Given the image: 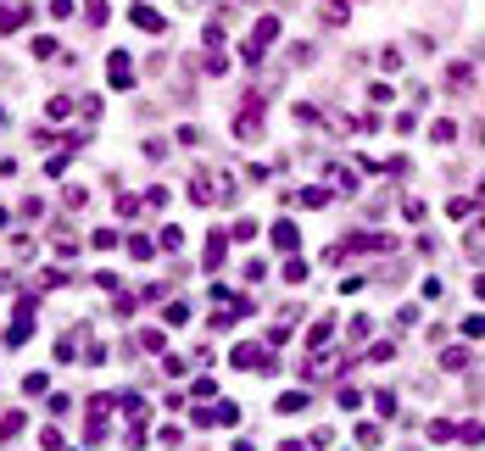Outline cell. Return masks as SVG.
<instances>
[{
  "label": "cell",
  "instance_id": "cell-6",
  "mask_svg": "<svg viewBox=\"0 0 485 451\" xmlns=\"http://www.w3.org/2000/svg\"><path fill=\"white\" fill-rule=\"evenodd\" d=\"M463 251H469V262H480V268H485V223H474V229L463 234Z\"/></svg>",
  "mask_w": 485,
  "mask_h": 451
},
{
  "label": "cell",
  "instance_id": "cell-29",
  "mask_svg": "<svg viewBox=\"0 0 485 451\" xmlns=\"http://www.w3.org/2000/svg\"><path fill=\"white\" fill-rule=\"evenodd\" d=\"M201 67H207L212 78H218V73H229V62H223V51H207V62H201Z\"/></svg>",
  "mask_w": 485,
  "mask_h": 451
},
{
  "label": "cell",
  "instance_id": "cell-35",
  "mask_svg": "<svg viewBox=\"0 0 485 451\" xmlns=\"http://www.w3.org/2000/svg\"><path fill=\"white\" fill-rule=\"evenodd\" d=\"M39 446H45V451H62V429H39Z\"/></svg>",
  "mask_w": 485,
  "mask_h": 451
},
{
  "label": "cell",
  "instance_id": "cell-21",
  "mask_svg": "<svg viewBox=\"0 0 485 451\" xmlns=\"http://www.w3.org/2000/svg\"><path fill=\"white\" fill-rule=\"evenodd\" d=\"M90 245H95V251H117V229H95Z\"/></svg>",
  "mask_w": 485,
  "mask_h": 451
},
{
  "label": "cell",
  "instance_id": "cell-22",
  "mask_svg": "<svg viewBox=\"0 0 485 451\" xmlns=\"http://www.w3.org/2000/svg\"><path fill=\"white\" fill-rule=\"evenodd\" d=\"M112 407H117V396H106V390H101V396H90V418H106Z\"/></svg>",
  "mask_w": 485,
  "mask_h": 451
},
{
  "label": "cell",
  "instance_id": "cell-28",
  "mask_svg": "<svg viewBox=\"0 0 485 451\" xmlns=\"http://www.w3.org/2000/svg\"><path fill=\"white\" fill-rule=\"evenodd\" d=\"M458 440H469V446H485V424H463V429H458Z\"/></svg>",
  "mask_w": 485,
  "mask_h": 451
},
{
  "label": "cell",
  "instance_id": "cell-31",
  "mask_svg": "<svg viewBox=\"0 0 485 451\" xmlns=\"http://www.w3.org/2000/svg\"><path fill=\"white\" fill-rule=\"evenodd\" d=\"M140 212V195H117V218H134Z\"/></svg>",
  "mask_w": 485,
  "mask_h": 451
},
{
  "label": "cell",
  "instance_id": "cell-38",
  "mask_svg": "<svg viewBox=\"0 0 485 451\" xmlns=\"http://www.w3.org/2000/svg\"><path fill=\"white\" fill-rule=\"evenodd\" d=\"M474 296H480V301H485V273H480V279H474Z\"/></svg>",
  "mask_w": 485,
  "mask_h": 451
},
{
  "label": "cell",
  "instance_id": "cell-18",
  "mask_svg": "<svg viewBox=\"0 0 485 451\" xmlns=\"http://www.w3.org/2000/svg\"><path fill=\"white\" fill-rule=\"evenodd\" d=\"M106 17H112V6H106V0H84V23H95V28H101Z\"/></svg>",
  "mask_w": 485,
  "mask_h": 451
},
{
  "label": "cell",
  "instance_id": "cell-14",
  "mask_svg": "<svg viewBox=\"0 0 485 451\" xmlns=\"http://www.w3.org/2000/svg\"><path fill=\"white\" fill-rule=\"evenodd\" d=\"M223 245H229V234H207V257H201V262H207V268H223Z\"/></svg>",
  "mask_w": 485,
  "mask_h": 451
},
{
  "label": "cell",
  "instance_id": "cell-25",
  "mask_svg": "<svg viewBox=\"0 0 485 451\" xmlns=\"http://www.w3.org/2000/svg\"><path fill=\"white\" fill-rule=\"evenodd\" d=\"M430 440H435V446H440V440H458V429H452L447 418H435V424H430Z\"/></svg>",
  "mask_w": 485,
  "mask_h": 451
},
{
  "label": "cell",
  "instance_id": "cell-5",
  "mask_svg": "<svg viewBox=\"0 0 485 451\" xmlns=\"http://www.w3.org/2000/svg\"><path fill=\"white\" fill-rule=\"evenodd\" d=\"M229 362H234V368H273V357H268V351H257V346H234V351H229Z\"/></svg>",
  "mask_w": 485,
  "mask_h": 451
},
{
  "label": "cell",
  "instance_id": "cell-12",
  "mask_svg": "<svg viewBox=\"0 0 485 451\" xmlns=\"http://www.w3.org/2000/svg\"><path fill=\"white\" fill-rule=\"evenodd\" d=\"M440 368H447V374H463V368H469V351H463V346H447V351H440Z\"/></svg>",
  "mask_w": 485,
  "mask_h": 451
},
{
  "label": "cell",
  "instance_id": "cell-37",
  "mask_svg": "<svg viewBox=\"0 0 485 451\" xmlns=\"http://www.w3.org/2000/svg\"><path fill=\"white\" fill-rule=\"evenodd\" d=\"M285 279H290V284H301V279H307V262H296V257H290V262H285Z\"/></svg>",
  "mask_w": 485,
  "mask_h": 451
},
{
  "label": "cell",
  "instance_id": "cell-11",
  "mask_svg": "<svg viewBox=\"0 0 485 451\" xmlns=\"http://www.w3.org/2000/svg\"><path fill=\"white\" fill-rule=\"evenodd\" d=\"M346 17H351L346 0H323V23H329V28H346Z\"/></svg>",
  "mask_w": 485,
  "mask_h": 451
},
{
  "label": "cell",
  "instance_id": "cell-13",
  "mask_svg": "<svg viewBox=\"0 0 485 451\" xmlns=\"http://www.w3.org/2000/svg\"><path fill=\"white\" fill-rule=\"evenodd\" d=\"M447 84H452V90H469V84H474V67H469V62H452V67H447Z\"/></svg>",
  "mask_w": 485,
  "mask_h": 451
},
{
  "label": "cell",
  "instance_id": "cell-2",
  "mask_svg": "<svg viewBox=\"0 0 485 451\" xmlns=\"http://www.w3.org/2000/svg\"><path fill=\"white\" fill-rule=\"evenodd\" d=\"M234 134H240V140H257V134H262V101H246V112L234 117Z\"/></svg>",
  "mask_w": 485,
  "mask_h": 451
},
{
  "label": "cell",
  "instance_id": "cell-19",
  "mask_svg": "<svg viewBox=\"0 0 485 451\" xmlns=\"http://www.w3.org/2000/svg\"><path fill=\"white\" fill-rule=\"evenodd\" d=\"M301 407H307V390H285L279 396V413H301Z\"/></svg>",
  "mask_w": 485,
  "mask_h": 451
},
{
  "label": "cell",
  "instance_id": "cell-15",
  "mask_svg": "<svg viewBox=\"0 0 485 451\" xmlns=\"http://www.w3.org/2000/svg\"><path fill=\"white\" fill-rule=\"evenodd\" d=\"M430 140H435V145H452V140H458V123H447V117L430 123Z\"/></svg>",
  "mask_w": 485,
  "mask_h": 451
},
{
  "label": "cell",
  "instance_id": "cell-33",
  "mask_svg": "<svg viewBox=\"0 0 485 451\" xmlns=\"http://www.w3.org/2000/svg\"><path fill=\"white\" fill-rule=\"evenodd\" d=\"M463 335L469 340H485V318H463Z\"/></svg>",
  "mask_w": 485,
  "mask_h": 451
},
{
  "label": "cell",
  "instance_id": "cell-10",
  "mask_svg": "<svg viewBox=\"0 0 485 451\" xmlns=\"http://www.w3.org/2000/svg\"><path fill=\"white\" fill-rule=\"evenodd\" d=\"M329 340H335V323H329V318H323V323H312L307 346H312V351H329Z\"/></svg>",
  "mask_w": 485,
  "mask_h": 451
},
{
  "label": "cell",
  "instance_id": "cell-32",
  "mask_svg": "<svg viewBox=\"0 0 485 451\" xmlns=\"http://www.w3.org/2000/svg\"><path fill=\"white\" fill-rule=\"evenodd\" d=\"M45 385H51L45 374H28V379H23V390H28V396H45Z\"/></svg>",
  "mask_w": 485,
  "mask_h": 451
},
{
  "label": "cell",
  "instance_id": "cell-8",
  "mask_svg": "<svg viewBox=\"0 0 485 451\" xmlns=\"http://www.w3.org/2000/svg\"><path fill=\"white\" fill-rule=\"evenodd\" d=\"M273 39H279V17H257V28H251V45H273Z\"/></svg>",
  "mask_w": 485,
  "mask_h": 451
},
{
  "label": "cell",
  "instance_id": "cell-7",
  "mask_svg": "<svg viewBox=\"0 0 485 451\" xmlns=\"http://www.w3.org/2000/svg\"><path fill=\"white\" fill-rule=\"evenodd\" d=\"M23 17H28V6H23V0L0 6V34H17V28H23Z\"/></svg>",
  "mask_w": 485,
  "mask_h": 451
},
{
  "label": "cell",
  "instance_id": "cell-39",
  "mask_svg": "<svg viewBox=\"0 0 485 451\" xmlns=\"http://www.w3.org/2000/svg\"><path fill=\"white\" fill-rule=\"evenodd\" d=\"M480 207H485V184H480Z\"/></svg>",
  "mask_w": 485,
  "mask_h": 451
},
{
  "label": "cell",
  "instance_id": "cell-16",
  "mask_svg": "<svg viewBox=\"0 0 485 451\" xmlns=\"http://www.w3.org/2000/svg\"><path fill=\"white\" fill-rule=\"evenodd\" d=\"M212 424H223V429L240 424V407H234V401H218V407H212Z\"/></svg>",
  "mask_w": 485,
  "mask_h": 451
},
{
  "label": "cell",
  "instance_id": "cell-23",
  "mask_svg": "<svg viewBox=\"0 0 485 451\" xmlns=\"http://www.w3.org/2000/svg\"><path fill=\"white\" fill-rule=\"evenodd\" d=\"M23 435V413H6V418H0V440H17Z\"/></svg>",
  "mask_w": 485,
  "mask_h": 451
},
{
  "label": "cell",
  "instance_id": "cell-1",
  "mask_svg": "<svg viewBox=\"0 0 485 451\" xmlns=\"http://www.w3.org/2000/svg\"><path fill=\"white\" fill-rule=\"evenodd\" d=\"M106 78H112V90H129V84H134V62H129L123 51H112V56H106Z\"/></svg>",
  "mask_w": 485,
  "mask_h": 451
},
{
  "label": "cell",
  "instance_id": "cell-34",
  "mask_svg": "<svg viewBox=\"0 0 485 451\" xmlns=\"http://www.w3.org/2000/svg\"><path fill=\"white\" fill-rule=\"evenodd\" d=\"M374 407H380V413L390 418V413H396V396H390V390H374Z\"/></svg>",
  "mask_w": 485,
  "mask_h": 451
},
{
  "label": "cell",
  "instance_id": "cell-3",
  "mask_svg": "<svg viewBox=\"0 0 485 451\" xmlns=\"http://www.w3.org/2000/svg\"><path fill=\"white\" fill-rule=\"evenodd\" d=\"M129 23H134V28H145V34H168V17H162L156 6H134V12H129Z\"/></svg>",
  "mask_w": 485,
  "mask_h": 451
},
{
  "label": "cell",
  "instance_id": "cell-20",
  "mask_svg": "<svg viewBox=\"0 0 485 451\" xmlns=\"http://www.w3.org/2000/svg\"><path fill=\"white\" fill-rule=\"evenodd\" d=\"M151 251H156V245H151L145 234H134V240H129V257H134V262H151Z\"/></svg>",
  "mask_w": 485,
  "mask_h": 451
},
{
  "label": "cell",
  "instance_id": "cell-26",
  "mask_svg": "<svg viewBox=\"0 0 485 451\" xmlns=\"http://www.w3.org/2000/svg\"><path fill=\"white\" fill-rule=\"evenodd\" d=\"M385 435H380V424H357V446H380Z\"/></svg>",
  "mask_w": 485,
  "mask_h": 451
},
{
  "label": "cell",
  "instance_id": "cell-17",
  "mask_svg": "<svg viewBox=\"0 0 485 451\" xmlns=\"http://www.w3.org/2000/svg\"><path fill=\"white\" fill-rule=\"evenodd\" d=\"M28 335H34V318H17V323H12V329H6V346H23Z\"/></svg>",
  "mask_w": 485,
  "mask_h": 451
},
{
  "label": "cell",
  "instance_id": "cell-4",
  "mask_svg": "<svg viewBox=\"0 0 485 451\" xmlns=\"http://www.w3.org/2000/svg\"><path fill=\"white\" fill-rule=\"evenodd\" d=\"M190 201H195V207L218 201V173H195V179H190Z\"/></svg>",
  "mask_w": 485,
  "mask_h": 451
},
{
  "label": "cell",
  "instance_id": "cell-24",
  "mask_svg": "<svg viewBox=\"0 0 485 451\" xmlns=\"http://www.w3.org/2000/svg\"><path fill=\"white\" fill-rule=\"evenodd\" d=\"M301 207H329V190H323V184H312V190H301Z\"/></svg>",
  "mask_w": 485,
  "mask_h": 451
},
{
  "label": "cell",
  "instance_id": "cell-9",
  "mask_svg": "<svg viewBox=\"0 0 485 451\" xmlns=\"http://www.w3.org/2000/svg\"><path fill=\"white\" fill-rule=\"evenodd\" d=\"M296 240H301V234H296V223H290V218H279V223H273V245H279V251H296Z\"/></svg>",
  "mask_w": 485,
  "mask_h": 451
},
{
  "label": "cell",
  "instance_id": "cell-30",
  "mask_svg": "<svg viewBox=\"0 0 485 451\" xmlns=\"http://www.w3.org/2000/svg\"><path fill=\"white\" fill-rule=\"evenodd\" d=\"M162 318H168V323H190V307H184V301H168V312H162Z\"/></svg>",
  "mask_w": 485,
  "mask_h": 451
},
{
  "label": "cell",
  "instance_id": "cell-36",
  "mask_svg": "<svg viewBox=\"0 0 485 451\" xmlns=\"http://www.w3.org/2000/svg\"><path fill=\"white\" fill-rule=\"evenodd\" d=\"M78 112H84V123H95V117H101V101H95V95H84V101H78Z\"/></svg>",
  "mask_w": 485,
  "mask_h": 451
},
{
  "label": "cell",
  "instance_id": "cell-27",
  "mask_svg": "<svg viewBox=\"0 0 485 451\" xmlns=\"http://www.w3.org/2000/svg\"><path fill=\"white\" fill-rule=\"evenodd\" d=\"M73 351H78V335H62L56 340V362H73Z\"/></svg>",
  "mask_w": 485,
  "mask_h": 451
}]
</instances>
